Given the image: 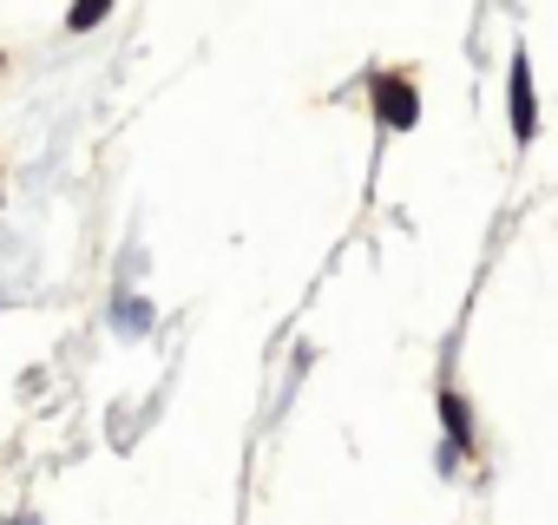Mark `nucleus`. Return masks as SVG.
Returning <instances> with one entry per match:
<instances>
[{
  "mask_svg": "<svg viewBox=\"0 0 558 525\" xmlns=\"http://www.w3.org/2000/svg\"><path fill=\"white\" fill-rule=\"evenodd\" d=\"M375 119H381L388 132H408V125L421 119V93H414V80H401V73H375Z\"/></svg>",
  "mask_w": 558,
  "mask_h": 525,
  "instance_id": "nucleus-1",
  "label": "nucleus"
},
{
  "mask_svg": "<svg viewBox=\"0 0 558 525\" xmlns=\"http://www.w3.org/2000/svg\"><path fill=\"white\" fill-rule=\"evenodd\" d=\"M512 125H519V138H532V125H538V99H532V66H525V53L512 60Z\"/></svg>",
  "mask_w": 558,
  "mask_h": 525,
  "instance_id": "nucleus-2",
  "label": "nucleus"
},
{
  "mask_svg": "<svg viewBox=\"0 0 558 525\" xmlns=\"http://www.w3.org/2000/svg\"><path fill=\"white\" fill-rule=\"evenodd\" d=\"M106 14H112V0H73V14H66V27H73V34H86V27H99Z\"/></svg>",
  "mask_w": 558,
  "mask_h": 525,
  "instance_id": "nucleus-4",
  "label": "nucleus"
},
{
  "mask_svg": "<svg viewBox=\"0 0 558 525\" xmlns=\"http://www.w3.org/2000/svg\"><path fill=\"white\" fill-rule=\"evenodd\" d=\"M440 420H447V434H453L460 447H473V427H466V401H460V394H440Z\"/></svg>",
  "mask_w": 558,
  "mask_h": 525,
  "instance_id": "nucleus-3",
  "label": "nucleus"
}]
</instances>
